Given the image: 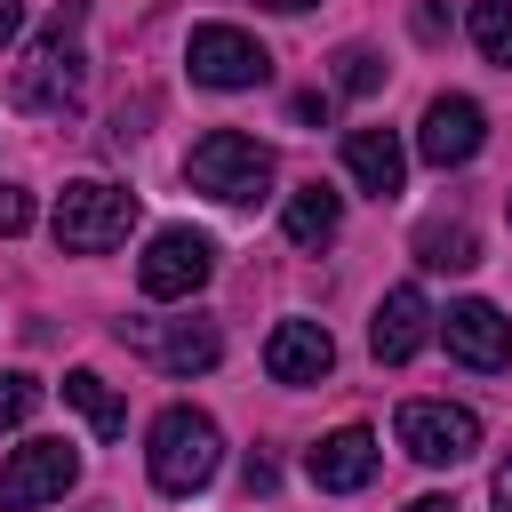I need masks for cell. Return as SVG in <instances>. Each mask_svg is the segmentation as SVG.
I'll list each match as a JSON object with an SVG mask.
<instances>
[{
	"mask_svg": "<svg viewBox=\"0 0 512 512\" xmlns=\"http://www.w3.org/2000/svg\"><path fill=\"white\" fill-rule=\"evenodd\" d=\"M48 232H56L64 256H104V248H120V240L136 232V192H120V184H104V176H72V184L56 192Z\"/></svg>",
	"mask_w": 512,
	"mask_h": 512,
	"instance_id": "277c9868",
	"label": "cell"
},
{
	"mask_svg": "<svg viewBox=\"0 0 512 512\" xmlns=\"http://www.w3.org/2000/svg\"><path fill=\"white\" fill-rule=\"evenodd\" d=\"M184 64H192V80H200V88H264V80H272L264 40H256V32H240V24H200V32H192V48H184Z\"/></svg>",
	"mask_w": 512,
	"mask_h": 512,
	"instance_id": "ba28073f",
	"label": "cell"
},
{
	"mask_svg": "<svg viewBox=\"0 0 512 512\" xmlns=\"http://www.w3.org/2000/svg\"><path fill=\"white\" fill-rule=\"evenodd\" d=\"M416 40H448V8H440V0L416 8Z\"/></svg>",
	"mask_w": 512,
	"mask_h": 512,
	"instance_id": "cb8c5ba5",
	"label": "cell"
},
{
	"mask_svg": "<svg viewBox=\"0 0 512 512\" xmlns=\"http://www.w3.org/2000/svg\"><path fill=\"white\" fill-rule=\"evenodd\" d=\"M432 296L416 288V280H400V288H384V304H376V320H368V352L384 360V368H400V360H416L424 344H432Z\"/></svg>",
	"mask_w": 512,
	"mask_h": 512,
	"instance_id": "30bf717a",
	"label": "cell"
},
{
	"mask_svg": "<svg viewBox=\"0 0 512 512\" xmlns=\"http://www.w3.org/2000/svg\"><path fill=\"white\" fill-rule=\"evenodd\" d=\"M464 32H472V48H480L488 64H504V72H512V0H472Z\"/></svg>",
	"mask_w": 512,
	"mask_h": 512,
	"instance_id": "d6986e66",
	"label": "cell"
},
{
	"mask_svg": "<svg viewBox=\"0 0 512 512\" xmlns=\"http://www.w3.org/2000/svg\"><path fill=\"white\" fill-rule=\"evenodd\" d=\"M328 112H336V96H328V88H304V96H288V120H296V128H320Z\"/></svg>",
	"mask_w": 512,
	"mask_h": 512,
	"instance_id": "603a6c76",
	"label": "cell"
},
{
	"mask_svg": "<svg viewBox=\"0 0 512 512\" xmlns=\"http://www.w3.org/2000/svg\"><path fill=\"white\" fill-rule=\"evenodd\" d=\"M112 336H120L128 352H144L160 376H200V368L224 360V328L200 320V312H192V320H120Z\"/></svg>",
	"mask_w": 512,
	"mask_h": 512,
	"instance_id": "8992f818",
	"label": "cell"
},
{
	"mask_svg": "<svg viewBox=\"0 0 512 512\" xmlns=\"http://www.w3.org/2000/svg\"><path fill=\"white\" fill-rule=\"evenodd\" d=\"M256 8H272V16H304L312 0H256Z\"/></svg>",
	"mask_w": 512,
	"mask_h": 512,
	"instance_id": "4316f807",
	"label": "cell"
},
{
	"mask_svg": "<svg viewBox=\"0 0 512 512\" xmlns=\"http://www.w3.org/2000/svg\"><path fill=\"white\" fill-rule=\"evenodd\" d=\"M408 512H456V504H448V496H416Z\"/></svg>",
	"mask_w": 512,
	"mask_h": 512,
	"instance_id": "83f0119b",
	"label": "cell"
},
{
	"mask_svg": "<svg viewBox=\"0 0 512 512\" xmlns=\"http://www.w3.org/2000/svg\"><path fill=\"white\" fill-rule=\"evenodd\" d=\"M144 472H152L160 496H200V488L224 472V432H216V416L192 408V400L160 408L152 432H144Z\"/></svg>",
	"mask_w": 512,
	"mask_h": 512,
	"instance_id": "7a4b0ae2",
	"label": "cell"
},
{
	"mask_svg": "<svg viewBox=\"0 0 512 512\" xmlns=\"http://www.w3.org/2000/svg\"><path fill=\"white\" fill-rule=\"evenodd\" d=\"M392 432H400V448H408L416 464H432V472H440V464H464V456L480 448V416L456 408V400H408Z\"/></svg>",
	"mask_w": 512,
	"mask_h": 512,
	"instance_id": "9c48e42d",
	"label": "cell"
},
{
	"mask_svg": "<svg viewBox=\"0 0 512 512\" xmlns=\"http://www.w3.org/2000/svg\"><path fill=\"white\" fill-rule=\"evenodd\" d=\"M480 144H488V112H480L472 96H432V104H424L416 152H424L432 168H464V160H480Z\"/></svg>",
	"mask_w": 512,
	"mask_h": 512,
	"instance_id": "7c38bea8",
	"label": "cell"
},
{
	"mask_svg": "<svg viewBox=\"0 0 512 512\" xmlns=\"http://www.w3.org/2000/svg\"><path fill=\"white\" fill-rule=\"evenodd\" d=\"M272 144H256L248 128H208L192 152H184V184L208 192L216 208H256L272 192Z\"/></svg>",
	"mask_w": 512,
	"mask_h": 512,
	"instance_id": "3957f363",
	"label": "cell"
},
{
	"mask_svg": "<svg viewBox=\"0 0 512 512\" xmlns=\"http://www.w3.org/2000/svg\"><path fill=\"white\" fill-rule=\"evenodd\" d=\"M344 176H352L360 192L392 200V192L408 184V144H400L392 128H352V136H344Z\"/></svg>",
	"mask_w": 512,
	"mask_h": 512,
	"instance_id": "9a60e30c",
	"label": "cell"
},
{
	"mask_svg": "<svg viewBox=\"0 0 512 512\" xmlns=\"http://www.w3.org/2000/svg\"><path fill=\"white\" fill-rule=\"evenodd\" d=\"M416 264L424 272H472L480 264V232L464 216H432V224H416Z\"/></svg>",
	"mask_w": 512,
	"mask_h": 512,
	"instance_id": "e0dca14e",
	"label": "cell"
},
{
	"mask_svg": "<svg viewBox=\"0 0 512 512\" xmlns=\"http://www.w3.org/2000/svg\"><path fill=\"white\" fill-rule=\"evenodd\" d=\"M32 408H40V376H24V368H0V432L32 424Z\"/></svg>",
	"mask_w": 512,
	"mask_h": 512,
	"instance_id": "44dd1931",
	"label": "cell"
},
{
	"mask_svg": "<svg viewBox=\"0 0 512 512\" xmlns=\"http://www.w3.org/2000/svg\"><path fill=\"white\" fill-rule=\"evenodd\" d=\"M488 496H496V512H512V456L496 464V480H488Z\"/></svg>",
	"mask_w": 512,
	"mask_h": 512,
	"instance_id": "484cf974",
	"label": "cell"
},
{
	"mask_svg": "<svg viewBox=\"0 0 512 512\" xmlns=\"http://www.w3.org/2000/svg\"><path fill=\"white\" fill-rule=\"evenodd\" d=\"M440 336H448V352H456L464 368H480V376L512 368V320H504L488 296H464V304H448V312H440Z\"/></svg>",
	"mask_w": 512,
	"mask_h": 512,
	"instance_id": "8fae6325",
	"label": "cell"
},
{
	"mask_svg": "<svg viewBox=\"0 0 512 512\" xmlns=\"http://www.w3.org/2000/svg\"><path fill=\"white\" fill-rule=\"evenodd\" d=\"M16 32H24V0H0V48H8Z\"/></svg>",
	"mask_w": 512,
	"mask_h": 512,
	"instance_id": "d4e9b609",
	"label": "cell"
},
{
	"mask_svg": "<svg viewBox=\"0 0 512 512\" xmlns=\"http://www.w3.org/2000/svg\"><path fill=\"white\" fill-rule=\"evenodd\" d=\"M208 272H216V240L192 232V224H160L152 248L136 256V288H144L152 304H184V296H200Z\"/></svg>",
	"mask_w": 512,
	"mask_h": 512,
	"instance_id": "5b68a950",
	"label": "cell"
},
{
	"mask_svg": "<svg viewBox=\"0 0 512 512\" xmlns=\"http://www.w3.org/2000/svg\"><path fill=\"white\" fill-rule=\"evenodd\" d=\"M280 232H288L296 248H328V240L344 232V192H328V184H304V192H288V208H280Z\"/></svg>",
	"mask_w": 512,
	"mask_h": 512,
	"instance_id": "2e32d148",
	"label": "cell"
},
{
	"mask_svg": "<svg viewBox=\"0 0 512 512\" xmlns=\"http://www.w3.org/2000/svg\"><path fill=\"white\" fill-rule=\"evenodd\" d=\"M80 24H88V0H64V8L32 32V48H24L16 72H8L16 112H40V120L80 112V96H88V48H80Z\"/></svg>",
	"mask_w": 512,
	"mask_h": 512,
	"instance_id": "6da1fadb",
	"label": "cell"
},
{
	"mask_svg": "<svg viewBox=\"0 0 512 512\" xmlns=\"http://www.w3.org/2000/svg\"><path fill=\"white\" fill-rule=\"evenodd\" d=\"M384 88V56L376 48H336V96H376Z\"/></svg>",
	"mask_w": 512,
	"mask_h": 512,
	"instance_id": "ffe728a7",
	"label": "cell"
},
{
	"mask_svg": "<svg viewBox=\"0 0 512 512\" xmlns=\"http://www.w3.org/2000/svg\"><path fill=\"white\" fill-rule=\"evenodd\" d=\"M64 400L88 416V432H96V440H120V432H128V400H120L96 368H72V376H64Z\"/></svg>",
	"mask_w": 512,
	"mask_h": 512,
	"instance_id": "ac0fdd59",
	"label": "cell"
},
{
	"mask_svg": "<svg viewBox=\"0 0 512 512\" xmlns=\"http://www.w3.org/2000/svg\"><path fill=\"white\" fill-rule=\"evenodd\" d=\"M72 480H80V448H72V440H24V448L0 464V512H40V504H56Z\"/></svg>",
	"mask_w": 512,
	"mask_h": 512,
	"instance_id": "52a82bcc",
	"label": "cell"
},
{
	"mask_svg": "<svg viewBox=\"0 0 512 512\" xmlns=\"http://www.w3.org/2000/svg\"><path fill=\"white\" fill-rule=\"evenodd\" d=\"M328 368H336V336L320 320H280L264 336V376L272 384H320Z\"/></svg>",
	"mask_w": 512,
	"mask_h": 512,
	"instance_id": "4fadbf2b",
	"label": "cell"
},
{
	"mask_svg": "<svg viewBox=\"0 0 512 512\" xmlns=\"http://www.w3.org/2000/svg\"><path fill=\"white\" fill-rule=\"evenodd\" d=\"M376 464H384V448H376V432H368V424H344V432H328V440L304 456L312 488H328V496L368 488V480H376Z\"/></svg>",
	"mask_w": 512,
	"mask_h": 512,
	"instance_id": "5bb4252c",
	"label": "cell"
},
{
	"mask_svg": "<svg viewBox=\"0 0 512 512\" xmlns=\"http://www.w3.org/2000/svg\"><path fill=\"white\" fill-rule=\"evenodd\" d=\"M24 224H32V192L24 184H0V240H16Z\"/></svg>",
	"mask_w": 512,
	"mask_h": 512,
	"instance_id": "7402d4cb",
	"label": "cell"
}]
</instances>
